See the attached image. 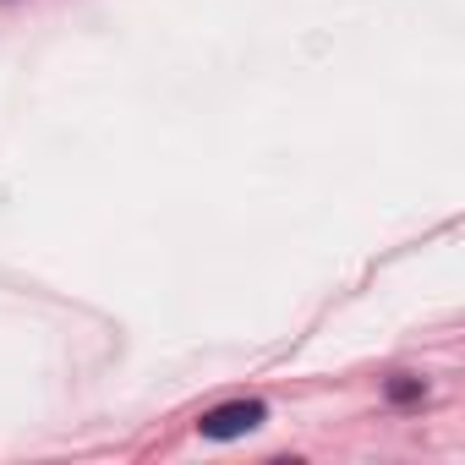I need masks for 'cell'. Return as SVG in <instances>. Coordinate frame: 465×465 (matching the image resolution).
<instances>
[{
    "label": "cell",
    "mask_w": 465,
    "mask_h": 465,
    "mask_svg": "<svg viewBox=\"0 0 465 465\" xmlns=\"http://www.w3.org/2000/svg\"><path fill=\"white\" fill-rule=\"evenodd\" d=\"M263 421H269V405H263V400H236V405L208 411V416L197 421V432L213 438V443H224V438H242V432H252V427H263Z\"/></svg>",
    "instance_id": "obj_1"
},
{
    "label": "cell",
    "mask_w": 465,
    "mask_h": 465,
    "mask_svg": "<svg viewBox=\"0 0 465 465\" xmlns=\"http://www.w3.org/2000/svg\"><path fill=\"white\" fill-rule=\"evenodd\" d=\"M389 394H394V400H416V394H421V383H389Z\"/></svg>",
    "instance_id": "obj_2"
}]
</instances>
